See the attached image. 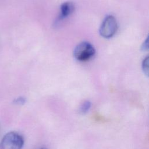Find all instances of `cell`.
Listing matches in <instances>:
<instances>
[{"label":"cell","mask_w":149,"mask_h":149,"mask_svg":"<svg viewBox=\"0 0 149 149\" xmlns=\"http://www.w3.org/2000/svg\"><path fill=\"white\" fill-rule=\"evenodd\" d=\"M95 52V49L92 44L87 41H83L76 46L73 55L77 60L84 61L93 56Z\"/></svg>","instance_id":"cell-2"},{"label":"cell","mask_w":149,"mask_h":149,"mask_svg":"<svg viewBox=\"0 0 149 149\" xmlns=\"http://www.w3.org/2000/svg\"><path fill=\"white\" fill-rule=\"evenodd\" d=\"M148 37H147L141 46V49L143 51H146L148 49Z\"/></svg>","instance_id":"cell-8"},{"label":"cell","mask_w":149,"mask_h":149,"mask_svg":"<svg viewBox=\"0 0 149 149\" xmlns=\"http://www.w3.org/2000/svg\"><path fill=\"white\" fill-rule=\"evenodd\" d=\"M40 149H45V148H40Z\"/></svg>","instance_id":"cell-9"},{"label":"cell","mask_w":149,"mask_h":149,"mask_svg":"<svg viewBox=\"0 0 149 149\" xmlns=\"http://www.w3.org/2000/svg\"><path fill=\"white\" fill-rule=\"evenodd\" d=\"M26 102V99L25 98L23 97H19L18 98H17L15 100L14 102L16 104H19V105H22L23 104H24Z\"/></svg>","instance_id":"cell-7"},{"label":"cell","mask_w":149,"mask_h":149,"mask_svg":"<svg viewBox=\"0 0 149 149\" xmlns=\"http://www.w3.org/2000/svg\"><path fill=\"white\" fill-rule=\"evenodd\" d=\"M24 145V138L16 132L6 133L0 143V149H22Z\"/></svg>","instance_id":"cell-1"},{"label":"cell","mask_w":149,"mask_h":149,"mask_svg":"<svg viewBox=\"0 0 149 149\" xmlns=\"http://www.w3.org/2000/svg\"><path fill=\"white\" fill-rule=\"evenodd\" d=\"M142 69L144 73L148 76V56L144 58L142 62Z\"/></svg>","instance_id":"cell-6"},{"label":"cell","mask_w":149,"mask_h":149,"mask_svg":"<svg viewBox=\"0 0 149 149\" xmlns=\"http://www.w3.org/2000/svg\"><path fill=\"white\" fill-rule=\"evenodd\" d=\"M74 10V5L72 2H65L63 3L60 8V15L59 19H63L70 15Z\"/></svg>","instance_id":"cell-4"},{"label":"cell","mask_w":149,"mask_h":149,"mask_svg":"<svg viewBox=\"0 0 149 149\" xmlns=\"http://www.w3.org/2000/svg\"><path fill=\"white\" fill-rule=\"evenodd\" d=\"M118 29L116 19L112 15L107 16L103 20L99 30L100 35L105 38L113 37Z\"/></svg>","instance_id":"cell-3"},{"label":"cell","mask_w":149,"mask_h":149,"mask_svg":"<svg viewBox=\"0 0 149 149\" xmlns=\"http://www.w3.org/2000/svg\"><path fill=\"white\" fill-rule=\"evenodd\" d=\"M91 106V102H90L89 101H84L80 106V113H82V114H84L86 113H87L88 112V111H89V109H90Z\"/></svg>","instance_id":"cell-5"}]
</instances>
